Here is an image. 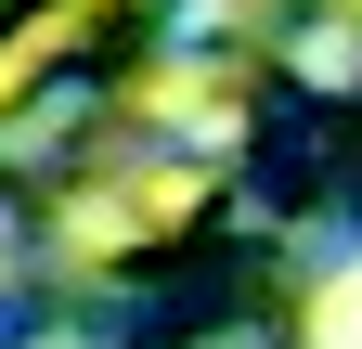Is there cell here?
<instances>
[{
    "instance_id": "6da1fadb",
    "label": "cell",
    "mask_w": 362,
    "mask_h": 349,
    "mask_svg": "<svg viewBox=\"0 0 362 349\" xmlns=\"http://www.w3.org/2000/svg\"><path fill=\"white\" fill-rule=\"evenodd\" d=\"M324 336H337V349H362V272H349V285L324 297Z\"/></svg>"
}]
</instances>
